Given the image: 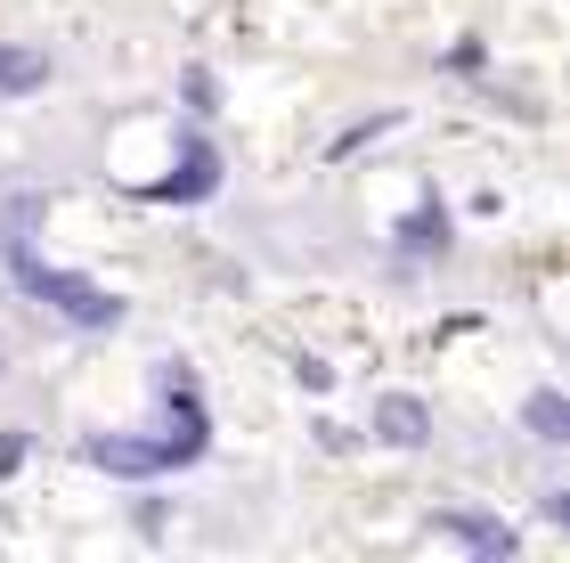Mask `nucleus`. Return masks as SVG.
Listing matches in <instances>:
<instances>
[{"mask_svg": "<svg viewBox=\"0 0 570 563\" xmlns=\"http://www.w3.org/2000/svg\"><path fill=\"white\" fill-rule=\"evenodd\" d=\"M294 384H302V392H334V368L318 360V351H302V360H294Z\"/></svg>", "mask_w": 570, "mask_h": 563, "instance_id": "17", "label": "nucleus"}, {"mask_svg": "<svg viewBox=\"0 0 570 563\" xmlns=\"http://www.w3.org/2000/svg\"><path fill=\"white\" fill-rule=\"evenodd\" d=\"M424 531L449 540V547H464L473 563H513V555H522V531H513L505 515H489V506H432Z\"/></svg>", "mask_w": 570, "mask_h": 563, "instance_id": "4", "label": "nucleus"}, {"mask_svg": "<svg viewBox=\"0 0 570 563\" xmlns=\"http://www.w3.org/2000/svg\"><path fill=\"white\" fill-rule=\"evenodd\" d=\"M220 181H228V156L213 147V132H204V123H179L171 172H164V181H147L139 196H147V204H213Z\"/></svg>", "mask_w": 570, "mask_h": 563, "instance_id": "3", "label": "nucleus"}, {"mask_svg": "<svg viewBox=\"0 0 570 563\" xmlns=\"http://www.w3.org/2000/svg\"><path fill=\"white\" fill-rule=\"evenodd\" d=\"M400 123H407L400 107H375V115H358V123H343V132H334V139H326V164H351V156H358V147H375V139H392V132H400Z\"/></svg>", "mask_w": 570, "mask_h": 563, "instance_id": "10", "label": "nucleus"}, {"mask_svg": "<svg viewBox=\"0 0 570 563\" xmlns=\"http://www.w3.org/2000/svg\"><path fill=\"white\" fill-rule=\"evenodd\" d=\"M522 433L538 449H570V392L562 384H530L522 392Z\"/></svg>", "mask_w": 570, "mask_h": 563, "instance_id": "9", "label": "nucleus"}, {"mask_svg": "<svg viewBox=\"0 0 570 563\" xmlns=\"http://www.w3.org/2000/svg\"><path fill=\"white\" fill-rule=\"evenodd\" d=\"M440 74H449V82H481V74H489V41L481 33L449 41V49H440Z\"/></svg>", "mask_w": 570, "mask_h": 563, "instance_id": "13", "label": "nucleus"}, {"mask_svg": "<svg viewBox=\"0 0 570 563\" xmlns=\"http://www.w3.org/2000/svg\"><path fill=\"white\" fill-rule=\"evenodd\" d=\"M49 221V188H9L0 196V237H33Z\"/></svg>", "mask_w": 570, "mask_h": 563, "instance_id": "12", "label": "nucleus"}, {"mask_svg": "<svg viewBox=\"0 0 570 563\" xmlns=\"http://www.w3.org/2000/svg\"><path fill=\"white\" fill-rule=\"evenodd\" d=\"M147 400H155V425L147 441L164 449V474H188L213 457V400H204V376L188 360H155L147 376Z\"/></svg>", "mask_w": 570, "mask_h": 563, "instance_id": "2", "label": "nucleus"}, {"mask_svg": "<svg viewBox=\"0 0 570 563\" xmlns=\"http://www.w3.org/2000/svg\"><path fill=\"white\" fill-rule=\"evenodd\" d=\"M33 466V425H0V482Z\"/></svg>", "mask_w": 570, "mask_h": 563, "instance_id": "14", "label": "nucleus"}, {"mask_svg": "<svg viewBox=\"0 0 570 563\" xmlns=\"http://www.w3.org/2000/svg\"><path fill=\"white\" fill-rule=\"evenodd\" d=\"M449 245H456V204L424 181L416 204H407V213L392 221V253H400V262H440Z\"/></svg>", "mask_w": 570, "mask_h": 563, "instance_id": "6", "label": "nucleus"}, {"mask_svg": "<svg viewBox=\"0 0 570 563\" xmlns=\"http://www.w3.org/2000/svg\"><path fill=\"white\" fill-rule=\"evenodd\" d=\"M58 82V58H49L41 41H0V107H24V98H41Z\"/></svg>", "mask_w": 570, "mask_h": 563, "instance_id": "8", "label": "nucleus"}, {"mask_svg": "<svg viewBox=\"0 0 570 563\" xmlns=\"http://www.w3.org/2000/svg\"><path fill=\"white\" fill-rule=\"evenodd\" d=\"M0 270H9V278H17V287L41 302L49 319H66L73 336H115V327L131 319V302H122L115 287H98L90 270L41 262V253H33V237H0Z\"/></svg>", "mask_w": 570, "mask_h": 563, "instance_id": "1", "label": "nucleus"}, {"mask_svg": "<svg viewBox=\"0 0 570 563\" xmlns=\"http://www.w3.org/2000/svg\"><path fill=\"white\" fill-rule=\"evenodd\" d=\"M0 376H9V343H0Z\"/></svg>", "mask_w": 570, "mask_h": 563, "instance_id": "19", "label": "nucleus"}, {"mask_svg": "<svg viewBox=\"0 0 570 563\" xmlns=\"http://www.w3.org/2000/svg\"><path fill=\"white\" fill-rule=\"evenodd\" d=\"M538 515H547V523H570V491H562V482H547V491H538Z\"/></svg>", "mask_w": 570, "mask_h": 563, "instance_id": "18", "label": "nucleus"}, {"mask_svg": "<svg viewBox=\"0 0 570 563\" xmlns=\"http://www.w3.org/2000/svg\"><path fill=\"white\" fill-rule=\"evenodd\" d=\"M309 433H318V449H326V457H351L358 441H367V433H358V425H343V417H318Z\"/></svg>", "mask_w": 570, "mask_h": 563, "instance_id": "15", "label": "nucleus"}, {"mask_svg": "<svg viewBox=\"0 0 570 563\" xmlns=\"http://www.w3.org/2000/svg\"><path fill=\"white\" fill-rule=\"evenodd\" d=\"M432 433H440L432 400H424V392H407V384H392V392H375V400H367V441H375V449L416 457V449H432Z\"/></svg>", "mask_w": 570, "mask_h": 563, "instance_id": "5", "label": "nucleus"}, {"mask_svg": "<svg viewBox=\"0 0 570 563\" xmlns=\"http://www.w3.org/2000/svg\"><path fill=\"white\" fill-rule=\"evenodd\" d=\"M164 523H171L164 498H139V506H131V531H139V540H164Z\"/></svg>", "mask_w": 570, "mask_h": 563, "instance_id": "16", "label": "nucleus"}, {"mask_svg": "<svg viewBox=\"0 0 570 563\" xmlns=\"http://www.w3.org/2000/svg\"><path fill=\"white\" fill-rule=\"evenodd\" d=\"M82 466H98V474H115V482H171L164 474V449L147 441V433H82Z\"/></svg>", "mask_w": 570, "mask_h": 563, "instance_id": "7", "label": "nucleus"}, {"mask_svg": "<svg viewBox=\"0 0 570 563\" xmlns=\"http://www.w3.org/2000/svg\"><path fill=\"white\" fill-rule=\"evenodd\" d=\"M179 107H188V123H213L220 115V74L204 66V58L179 66Z\"/></svg>", "mask_w": 570, "mask_h": 563, "instance_id": "11", "label": "nucleus"}]
</instances>
